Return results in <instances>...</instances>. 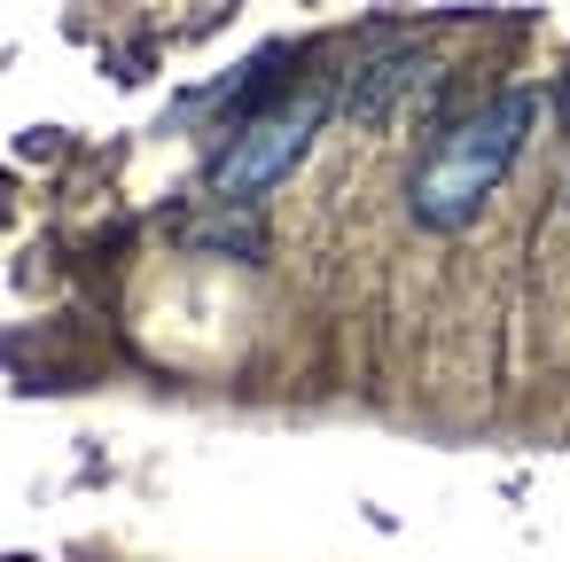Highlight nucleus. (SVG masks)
I'll return each instance as SVG.
<instances>
[{"mask_svg": "<svg viewBox=\"0 0 570 562\" xmlns=\"http://www.w3.org/2000/svg\"><path fill=\"white\" fill-rule=\"evenodd\" d=\"M531 126H539V95H531V87H508V95H492L484 110H469L461 126H445V134L430 141V157L414 165V180H406L414 227L461 235V227L492 204V188L508 180V165L523 157Z\"/></svg>", "mask_w": 570, "mask_h": 562, "instance_id": "f257e3e1", "label": "nucleus"}, {"mask_svg": "<svg viewBox=\"0 0 570 562\" xmlns=\"http://www.w3.org/2000/svg\"><path fill=\"white\" fill-rule=\"evenodd\" d=\"M321 118H328V95L321 87H305V95H289V102H274V110H258V118H243L235 126V141L212 157V204L219 211H243V204H258L266 188H282L297 165H305V149H313V134H321Z\"/></svg>", "mask_w": 570, "mask_h": 562, "instance_id": "f03ea898", "label": "nucleus"}, {"mask_svg": "<svg viewBox=\"0 0 570 562\" xmlns=\"http://www.w3.org/2000/svg\"><path fill=\"white\" fill-rule=\"evenodd\" d=\"M430 79V63L422 56H383L375 71H360V87L344 95V118L352 126H391V110H399V95L406 87H422Z\"/></svg>", "mask_w": 570, "mask_h": 562, "instance_id": "7ed1b4c3", "label": "nucleus"}]
</instances>
